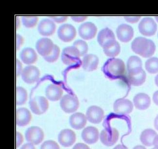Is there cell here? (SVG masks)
<instances>
[{
  "label": "cell",
  "instance_id": "6da1fadb",
  "mask_svg": "<svg viewBox=\"0 0 158 149\" xmlns=\"http://www.w3.org/2000/svg\"><path fill=\"white\" fill-rule=\"evenodd\" d=\"M105 76L111 80L121 78L125 74L126 67L122 60L112 57L106 61L102 68Z\"/></svg>",
  "mask_w": 158,
  "mask_h": 149
},
{
  "label": "cell",
  "instance_id": "7a4b0ae2",
  "mask_svg": "<svg viewBox=\"0 0 158 149\" xmlns=\"http://www.w3.org/2000/svg\"><path fill=\"white\" fill-rule=\"evenodd\" d=\"M131 49L134 53L143 57H149L154 54L156 46L151 40L143 37L135 38L131 44Z\"/></svg>",
  "mask_w": 158,
  "mask_h": 149
},
{
  "label": "cell",
  "instance_id": "3957f363",
  "mask_svg": "<svg viewBox=\"0 0 158 149\" xmlns=\"http://www.w3.org/2000/svg\"><path fill=\"white\" fill-rule=\"evenodd\" d=\"M60 106L63 111L66 113H73L78 109L79 100L76 96L66 94L61 99Z\"/></svg>",
  "mask_w": 158,
  "mask_h": 149
},
{
  "label": "cell",
  "instance_id": "277c9868",
  "mask_svg": "<svg viewBox=\"0 0 158 149\" xmlns=\"http://www.w3.org/2000/svg\"><path fill=\"white\" fill-rule=\"evenodd\" d=\"M80 54L78 50L74 46H68L63 49L61 53V60L67 66L76 64L80 60Z\"/></svg>",
  "mask_w": 158,
  "mask_h": 149
},
{
  "label": "cell",
  "instance_id": "5b68a950",
  "mask_svg": "<svg viewBox=\"0 0 158 149\" xmlns=\"http://www.w3.org/2000/svg\"><path fill=\"white\" fill-rule=\"evenodd\" d=\"M29 105L32 112L36 115H40L47 111L49 103L44 96H37L30 100Z\"/></svg>",
  "mask_w": 158,
  "mask_h": 149
},
{
  "label": "cell",
  "instance_id": "8992f818",
  "mask_svg": "<svg viewBox=\"0 0 158 149\" xmlns=\"http://www.w3.org/2000/svg\"><path fill=\"white\" fill-rule=\"evenodd\" d=\"M119 134L118 130L114 128H107L101 131L100 138L104 145L110 147L114 145L118 141Z\"/></svg>",
  "mask_w": 158,
  "mask_h": 149
},
{
  "label": "cell",
  "instance_id": "52a82bcc",
  "mask_svg": "<svg viewBox=\"0 0 158 149\" xmlns=\"http://www.w3.org/2000/svg\"><path fill=\"white\" fill-rule=\"evenodd\" d=\"M138 28L140 33L143 35L151 36L156 33L157 25L152 18L146 17L141 20Z\"/></svg>",
  "mask_w": 158,
  "mask_h": 149
},
{
  "label": "cell",
  "instance_id": "ba28073f",
  "mask_svg": "<svg viewBox=\"0 0 158 149\" xmlns=\"http://www.w3.org/2000/svg\"><path fill=\"white\" fill-rule=\"evenodd\" d=\"M57 35L60 40L68 43L75 39L77 35V31L75 27L72 24H63L58 29Z\"/></svg>",
  "mask_w": 158,
  "mask_h": 149
},
{
  "label": "cell",
  "instance_id": "9c48e42d",
  "mask_svg": "<svg viewBox=\"0 0 158 149\" xmlns=\"http://www.w3.org/2000/svg\"><path fill=\"white\" fill-rule=\"evenodd\" d=\"M133 110V103L127 99H118L114 104V111L118 115H128L131 114Z\"/></svg>",
  "mask_w": 158,
  "mask_h": 149
},
{
  "label": "cell",
  "instance_id": "30bf717a",
  "mask_svg": "<svg viewBox=\"0 0 158 149\" xmlns=\"http://www.w3.org/2000/svg\"><path fill=\"white\" fill-rule=\"evenodd\" d=\"M27 141L33 145H38L42 142L44 138L43 130L37 126H32L29 128L25 134Z\"/></svg>",
  "mask_w": 158,
  "mask_h": 149
},
{
  "label": "cell",
  "instance_id": "8fae6325",
  "mask_svg": "<svg viewBox=\"0 0 158 149\" xmlns=\"http://www.w3.org/2000/svg\"><path fill=\"white\" fill-rule=\"evenodd\" d=\"M40 71L35 66H29L23 68L21 76L23 80L28 84L36 83L39 79Z\"/></svg>",
  "mask_w": 158,
  "mask_h": 149
},
{
  "label": "cell",
  "instance_id": "7c38bea8",
  "mask_svg": "<svg viewBox=\"0 0 158 149\" xmlns=\"http://www.w3.org/2000/svg\"><path fill=\"white\" fill-rule=\"evenodd\" d=\"M128 80L131 84L135 86L142 85L146 79V73L142 67L128 72Z\"/></svg>",
  "mask_w": 158,
  "mask_h": 149
},
{
  "label": "cell",
  "instance_id": "4fadbf2b",
  "mask_svg": "<svg viewBox=\"0 0 158 149\" xmlns=\"http://www.w3.org/2000/svg\"><path fill=\"white\" fill-rule=\"evenodd\" d=\"M98 28L92 22H86L82 23L78 28L79 36L85 40H89L95 37Z\"/></svg>",
  "mask_w": 158,
  "mask_h": 149
},
{
  "label": "cell",
  "instance_id": "5bb4252c",
  "mask_svg": "<svg viewBox=\"0 0 158 149\" xmlns=\"http://www.w3.org/2000/svg\"><path fill=\"white\" fill-rule=\"evenodd\" d=\"M86 117L89 122L99 124L104 117V112L102 108L97 106H91L87 109Z\"/></svg>",
  "mask_w": 158,
  "mask_h": 149
},
{
  "label": "cell",
  "instance_id": "9a60e30c",
  "mask_svg": "<svg viewBox=\"0 0 158 149\" xmlns=\"http://www.w3.org/2000/svg\"><path fill=\"white\" fill-rule=\"evenodd\" d=\"M58 140L61 145L63 147H71L76 142V134L72 130H63L59 134Z\"/></svg>",
  "mask_w": 158,
  "mask_h": 149
},
{
  "label": "cell",
  "instance_id": "2e32d148",
  "mask_svg": "<svg viewBox=\"0 0 158 149\" xmlns=\"http://www.w3.org/2000/svg\"><path fill=\"white\" fill-rule=\"evenodd\" d=\"M54 44L51 40L47 38H41L36 44V49L40 55L47 56L53 50Z\"/></svg>",
  "mask_w": 158,
  "mask_h": 149
},
{
  "label": "cell",
  "instance_id": "e0dca14e",
  "mask_svg": "<svg viewBox=\"0 0 158 149\" xmlns=\"http://www.w3.org/2000/svg\"><path fill=\"white\" fill-rule=\"evenodd\" d=\"M116 34L119 40L123 43L131 41L134 35L133 28L127 24H122L116 29Z\"/></svg>",
  "mask_w": 158,
  "mask_h": 149
},
{
  "label": "cell",
  "instance_id": "ac0fdd59",
  "mask_svg": "<svg viewBox=\"0 0 158 149\" xmlns=\"http://www.w3.org/2000/svg\"><path fill=\"white\" fill-rule=\"evenodd\" d=\"M56 25L54 21L49 19H44L38 25V32L44 36H50L55 33Z\"/></svg>",
  "mask_w": 158,
  "mask_h": 149
},
{
  "label": "cell",
  "instance_id": "d6986e66",
  "mask_svg": "<svg viewBox=\"0 0 158 149\" xmlns=\"http://www.w3.org/2000/svg\"><path fill=\"white\" fill-rule=\"evenodd\" d=\"M83 140L88 144H93L98 142L99 133L98 129L93 126H89L83 130L81 134Z\"/></svg>",
  "mask_w": 158,
  "mask_h": 149
},
{
  "label": "cell",
  "instance_id": "ffe728a7",
  "mask_svg": "<svg viewBox=\"0 0 158 149\" xmlns=\"http://www.w3.org/2000/svg\"><path fill=\"white\" fill-rule=\"evenodd\" d=\"M63 91L59 85L51 84L48 85L45 89L46 98L50 100L56 101L62 98Z\"/></svg>",
  "mask_w": 158,
  "mask_h": 149
},
{
  "label": "cell",
  "instance_id": "44dd1931",
  "mask_svg": "<svg viewBox=\"0 0 158 149\" xmlns=\"http://www.w3.org/2000/svg\"><path fill=\"white\" fill-rule=\"evenodd\" d=\"M98 57L94 54H87L82 59V67L84 70L88 72H92L98 68Z\"/></svg>",
  "mask_w": 158,
  "mask_h": 149
},
{
  "label": "cell",
  "instance_id": "7402d4cb",
  "mask_svg": "<svg viewBox=\"0 0 158 149\" xmlns=\"http://www.w3.org/2000/svg\"><path fill=\"white\" fill-rule=\"evenodd\" d=\"M31 118V113L27 108H19L16 111V124L18 126L23 127L28 125L30 122Z\"/></svg>",
  "mask_w": 158,
  "mask_h": 149
},
{
  "label": "cell",
  "instance_id": "603a6c76",
  "mask_svg": "<svg viewBox=\"0 0 158 149\" xmlns=\"http://www.w3.org/2000/svg\"><path fill=\"white\" fill-rule=\"evenodd\" d=\"M133 103L137 109L140 110H145L150 106L151 100L149 96L145 93H139L134 96Z\"/></svg>",
  "mask_w": 158,
  "mask_h": 149
},
{
  "label": "cell",
  "instance_id": "cb8c5ba5",
  "mask_svg": "<svg viewBox=\"0 0 158 149\" xmlns=\"http://www.w3.org/2000/svg\"><path fill=\"white\" fill-rule=\"evenodd\" d=\"M87 117L81 113H76L70 117L69 123L70 125L74 129H82L87 123Z\"/></svg>",
  "mask_w": 158,
  "mask_h": 149
},
{
  "label": "cell",
  "instance_id": "d4e9b609",
  "mask_svg": "<svg viewBox=\"0 0 158 149\" xmlns=\"http://www.w3.org/2000/svg\"><path fill=\"white\" fill-rule=\"evenodd\" d=\"M102 47L105 54L107 56L112 58L117 56L120 52V45L115 40L108 41Z\"/></svg>",
  "mask_w": 158,
  "mask_h": 149
},
{
  "label": "cell",
  "instance_id": "484cf974",
  "mask_svg": "<svg viewBox=\"0 0 158 149\" xmlns=\"http://www.w3.org/2000/svg\"><path fill=\"white\" fill-rule=\"evenodd\" d=\"M20 58L23 63L28 65L33 64L37 61L38 56L33 48L26 47L20 53Z\"/></svg>",
  "mask_w": 158,
  "mask_h": 149
},
{
  "label": "cell",
  "instance_id": "4316f807",
  "mask_svg": "<svg viewBox=\"0 0 158 149\" xmlns=\"http://www.w3.org/2000/svg\"><path fill=\"white\" fill-rule=\"evenodd\" d=\"M157 135V133L154 130L147 129L141 133L140 140L143 145L150 147L153 145L154 139Z\"/></svg>",
  "mask_w": 158,
  "mask_h": 149
},
{
  "label": "cell",
  "instance_id": "83f0119b",
  "mask_svg": "<svg viewBox=\"0 0 158 149\" xmlns=\"http://www.w3.org/2000/svg\"><path fill=\"white\" fill-rule=\"evenodd\" d=\"M113 40H115L114 34L109 28L103 29L99 32L98 36V43L102 47L107 42Z\"/></svg>",
  "mask_w": 158,
  "mask_h": 149
},
{
  "label": "cell",
  "instance_id": "f1b7e54d",
  "mask_svg": "<svg viewBox=\"0 0 158 149\" xmlns=\"http://www.w3.org/2000/svg\"><path fill=\"white\" fill-rule=\"evenodd\" d=\"M27 100V92L23 87L18 86L16 88V104L22 105L24 104Z\"/></svg>",
  "mask_w": 158,
  "mask_h": 149
},
{
  "label": "cell",
  "instance_id": "f546056e",
  "mask_svg": "<svg viewBox=\"0 0 158 149\" xmlns=\"http://www.w3.org/2000/svg\"><path fill=\"white\" fill-rule=\"evenodd\" d=\"M145 67L148 72L156 74L158 72V58L151 57L146 61Z\"/></svg>",
  "mask_w": 158,
  "mask_h": 149
},
{
  "label": "cell",
  "instance_id": "4dcf8cb0",
  "mask_svg": "<svg viewBox=\"0 0 158 149\" xmlns=\"http://www.w3.org/2000/svg\"><path fill=\"white\" fill-rule=\"evenodd\" d=\"M141 67H142V62L140 57L136 56H132L129 57L127 62L128 72L133 69Z\"/></svg>",
  "mask_w": 158,
  "mask_h": 149
},
{
  "label": "cell",
  "instance_id": "1f68e13d",
  "mask_svg": "<svg viewBox=\"0 0 158 149\" xmlns=\"http://www.w3.org/2000/svg\"><path fill=\"white\" fill-rule=\"evenodd\" d=\"M73 46L78 50L80 54V56H85L88 51V45L86 41L81 40H76L73 43Z\"/></svg>",
  "mask_w": 158,
  "mask_h": 149
},
{
  "label": "cell",
  "instance_id": "d6a6232c",
  "mask_svg": "<svg viewBox=\"0 0 158 149\" xmlns=\"http://www.w3.org/2000/svg\"><path fill=\"white\" fill-rule=\"evenodd\" d=\"M60 54V48L57 45H54L53 50L47 56L44 57V59L47 62H54L59 58Z\"/></svg>",
  "mask_w": 158,
  "mask_h": 149
},
{
  "label": "cell",
  "instance_id": "836d02e7",
  "mask_svg": "<svg viewBox=\"0 0 158 149\" xmlns=\"http://www.w3.org/2000/svg\"><path fill=\"white\" fill-rule=\"evenodd\" d=\"M38 19V17H23L22 18V22L26 28H34L37 24Z\"/></svg>",
  "mask_w": 158,
  "mask_h": 149
},
{
  "label": "cell",
  "instance_id": "e575fe53",
  "mask_svg": "<svg viewBox=\"0 0 158 149\" xmlns=\"http://www.w3.org/2000/svg\"><path fill=\"white\" fill-rule=\"evenodd\" d=\"M40 149H60L57 143L53 140L45 141L40 146Z\"/></svg>",
  "mask_w": 158,
  "mask_h": 149
},
{
  "label": "cell",
  "instance_id": "d590c367",
  "mask_svg": "<svg viewBox=\"0 0 158 149\" xmlns=\"http://www.w3.org/2000/svg\"><path fill=\"white\" fill-rule=\"evenodd\" d=\"M23 135H22L19 132L16 133V147H19L22 143L23 142Z\"/></svg>",
  "mask_w": 158,
  "mask_h": 149
},
{
  "label": "cell",
  "instance_id": "8d00e7d4",
  "mask_svg": "<svg viewBox=\"0 0 158 149\" xmlns=\"http://www.w3.org/2000/svg\"><path fill=\"white\" fill-rule=\"evenodd\" d=\"M23 42V38L20 35H16V47L17 49H19Z\"/></svg>",
  "mask_w": 158,
  "mask_h": 149
},
{
  "label": "cell",
  "instance_id": "74e56055",
  "mask_svg": "<svg viewBox=\"0 0 158 149\" xmlns=\"http://www.w3.org/2000/svg\"><path fill=\"white\" fill-rule=\"evenodd\" d=\"M23 66L19 60H16V74L17 76H20L23 71Z\"/></svg>",
  "mask_w": 158,
  "mask_h": 149
},
{
  "label": "cell",
  "instance_id": "f35d334b",
  "mask_svg": "<svg viewBox=\"0 0 158 149\" xmlns=\"http://www.w3.org/2000/svg\"><path fill=\"white\" fill-rule=\"evenodd\" d=\"M50 18L57 23H61L63 22H65L67 19V17H51Z\"/></svg>",
  "mask_w": 158,
  "mask_h": 149
},
{
  "label": "cell",
  "instance_id": "ab89813d",
  "mask_svg": "<svg viewBox=\"0 0 158 149\" xmlns=\"http://www.w3.org/2000/svg\"><path fill=\"white\" fill-rule=\"evenodd\" d=\"M125 20L130 23H135L138 22L140 19V17H125Z\"/></svg>",
  "mask_w": 158,
  "mask_h": 149
},
{
  "label": "cell",
  "instance_id": "60d3db41",
  "mask_svg": "<svg viewBox=\"0 0 158 149\" xmlns=\"http://www.w3.org/2000/svg\"><path fill=\"white\" fill-rule=\"evenodd\" d=\"M73 149H90L88 146L85 144L79 143L74 146Z\"/></svg>",
  "mask_w": 158,
  "mask_h": 149
},
{
  "label": "cell",
  "instance_id": "b9f144b4",
  "mask_svg": "<svg viewBox=\"0 0 158 149\" xmlns=\"http://www.w3.org/2000/svg\"><path fill=\"white\" fill-rule=\"evenodd\" d=\"M21 149H36V148L33 144L28 143H26L23 145V146L21 147Z\"/></svg>",
  "mask_w": 158,
  "mask_h": 149
},
{
  "label": "cell",
  "instance_id": "7bdbcfd3",
  "mask_svg": "<svg viewBox=\"0 0 158 149\" xmlns=\"http://www.w3.org/2000/svg\"><path fill=\"white\" fill-rule=\"evenodd\" d=\"M71 18L75 22L79 23V22H83L86 20L87 17H72Z\"/></svg>",
  "mask_w": 158,
  "mask_h": 149
},
{
  "label": "cell",
  "instance_id": "ee69618b",
  "mask_svg": "<svg viewBox=\"0 0 158 149\" xmlns=\"http://www.w3.org/2000/svg\"><path fill=\"white\" fill-rule=\"evenodd\" d=\"M153 100L155 104L158 106V90L154 94L153 96Z\"/></svg>",
  "mask_w": 158,
  "mask_h": 149
},
{
  "label": "cell",
  "instance_id": "f6af8a7d",
  "mask_svg": "<svg viewBox=\"0 0 158 149\" xmlns=\"http://www.w3.org/2000/svg\"><path fill=\"white\" fill-rule=\"evenodd\" d=\"M153 145L155 148L158 149V134L156 135V137L154 138L153 141Z\"/></svg>",
  "mask_w": 158,
  "mask_h": 149
},
{
  "label": "cell",
  "instance_id": "bcb514c9",
  "mask_svg": "<svg viewBox=\"0 0 158 149\" xmlns=\"http://www.w3.org/2000/svg\"><path fill=\"white\" fill-rule=\"evenodd\" d=\"M113 149H128V148L123 145L119 144L117 145Z\"/></svg>",
  "mask_w": 158,
  "mask_h": 149
},
{
  "label": "cell",
  "instance_id": "7dc6e473",
  "mask_svg": "<svg viewBox=\"0 0 158 149\" xmlns=\"http://www.w3.org/2000/svg\"><path fill=\"white\" fill-rule=\"evenodd\" d=\"M154 127L158 131V115L156 117L154 120Z\"/></svg>",
  "mask_w": 158,
  "mask_h": 149
},
{
  "label": "cell",
  "instance_id": "c3c4849f",
  "mask_svg": "<svg viewBox=\"0 0 158 149\" xmlns=\"http://www.w3.org/2000/svg\"><path fill=\"white\" fill-rule=\"evenodd\" d=\"M133 149H147V148L143 146L137 145L134 147Z\"/></svg>",
  "mask_w": 158,
  "mask_h": 149
},
{
  "label": "cell",
  "instance_id": "681fc988",
  "mask_svg": "<svg viewBox=\"0 0 158 149\" xmlns=\"http://www.w3.org/2000/svg\"><path fill=\"white\" fill-rule=\"evenodd\" d=\"M155 82L156 85L158 87V74H157L155 77Z\"/></svg>",
  "mask_w": 158,
  "mask_h": 149
},
{
  "label": "cell",
  "instance_id": "f907efd6",
  "mask_svg": "<svg viewBox=\"0 0 158 149\" xmlns=\"http://www.w3.org/2000/svg\"><path fill=\"white\" fill-rule=\"evenodd\" d=\"M155 19H156V20H157V22H158V17H156Z\"/></svg>",
  "mask_w": 158,
  "mask_h": 149
},
{
  "label": "cell",
  "instance_id": "816d5d0a",
  "mask_svg": "<svg viewBox=\"0 0 158 149\" xmlns=\"http://www.w3.org/2000/svg\"><path fill=\"white\" fill-rule=\"evenodd\" d=\"M156 149V148H155V147H154V148H153V149Z\"/></svg>",
  "mask_w": 158,
  "mask_h": 149
},
{
  "label": "cell",
  "instance_id": "f5cc1de1",
  "mask_svg": "<svg viewBox=\"0 0 158 149\" xmlns=\"http://www.w3.org/2000/svg\"></svg>",
  "mask_w": 158,
  "mask_h": 149
}]
</instances>
